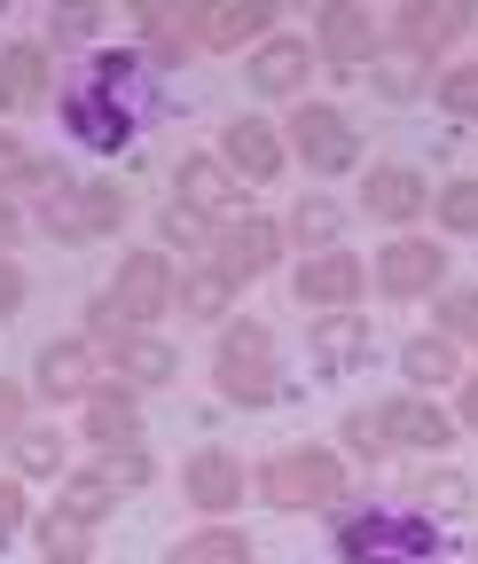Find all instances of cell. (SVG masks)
Here are the masks:
<instances>
[{"label": "cell", "instance_id": "6da1fadb", "mask_svg": "<svg viewBox=\"0 0 478 564\" xmlns=\"http://www.w3.org/2000/svg\"><path fill=\"white\" fill-rule=\"evenodd\" d=\"M157 110V63L142 47H102L79 63V79L63 87V126L79 150H126Z\"/></svg>", "mask_w": 478, "mask_h": 564}, {"label": "cell", "instance_id": "7a4b0ae2", "mask_svg": "<svg viewBox=\"0 0 478 564\" xmlns=\"http://www.w3.org/2000/svg\"><path fill=\"white\" fill-rule=\"evenodd\" d=\"M337 556L346 564H432L439 533L424 510H354L337 525Z\"/></svg>", "mask_w": 478, "mask_h": 564}, {"label": "cell", "instance_id": "3957f363", "mask_svg": "<svg viewBox=\"0 0 478 564\" xmlns=\"http://www.w3.org/2000/svg\"><path fill=\"white\" fill-rule=\"evenodd\" d=\"M259 494L275 510H329V502H346V470L322 447H291V455H275L259 470Z\"/></svg>", "mask_w": 478, "mask_h": 564}, {"label": "cell", "instance_id": "277c9868", "mask_svg": "<svg viewBox=\"0 0 478 564\" xmlns=\"http://www.w3.org/2000/svg\"><path fill=\"white\" fill-rule=\"evenodd\" d=\"M173 306V267H165V251H133L126 267H118V282H110V299H102V314H95V329H133V322H157Z\"/></svg>", "mask_w": 478, "mask_h": 564}, {"label": "cell", "instance_id": "5b68a950", "mask_svg": "<svg viewBox=\"0 0 478 564\" xmlns=\"http://www.w3.org/2000/svg\"><path fill=\"white\" fill-rule=\"evenodd\" d=\"M40 220H47V236H63V243H95V236H118V220H126V188L72 181V188H55V196L40 204Z\"/></svg>", "mask_w": 478, "mask_h": 564}, {"label": "cell", "instance_id": "8992f818", "mask_svg": "<svg viewBox=\"0 0 478 564\" xmlns=\"http://www.w3.org/2000/svg\"><path fill=\"white\" fill-rule=\"evenodd\" d=\"M220 392L236 408H267V400H275V369H267V329L259 322L228 329V345H220Z\"/></svg>", "mask_w": 478, "mask_h": 564}, {"label": "cell", "instance_id": "52a82bcc", "mask_svg": "<svg viewBox=\"0 0 478 564\" xmlns=\"http://www.w3.org/2000/svg\"><path fill=\"white\" fill-rule=\"evenodd\" d=\"M291 141H298V158H306L314 173H354V158H361V141H354V126L337 118L329 102H306V110L291 118Z\"/></svg>", "mask_w": 478, "mask_h": 564}, {"label": "cell", "instance_id": "ba28073f", "mask_svg": "<svg viewBox=\"0 0 478 564\" xmlns=\"http://www.w3.org/2000/svg\"><path fill=\"white\" fill-rule=\"evenodd\" d=\"M439 274H447V251H432L424 236H400L377 251V291H392V299H424Z\"/></svg>", "mask_w": 478, "mask_h": 564}, {"label": "cell", "instance_id": "9c48e42d", "mask_svg": "<svg viewBox=\"0 0 478 564\" xmlns=\"http://www.w3.org/2000/svg\"><path fill=\"white\" fill-rule=\"evenodd\" d=\"M361 299V259L354 251H314L298 267V306H329V314H346Z\"/></svg>", "mask_w": 478, "mask_h": 564}, {"label": "cell", "instance_id": "30bf717a", "mask_svg": "<svg viewBox=\"0 0 478 564\" xmlns=\"http://www.w3.org/2000/svg\"><path fill=\"white\" fill-rule=\"evenodd\" d=\"M275 251H283V236L267 228V220H236V228L213 243V267H220L228 282H259L267 267H275Z\"/></svg>", "mask_w": 478, "mask_h": 564}, {"label": "cell", "instance_id": "8fae6325", "mask_svg": "<svg viewBox=\"0 0 478 564\" xmlns=\"http://www.w3.org/2000/svg\"><path fill=\"white\" fill-rule=\"evenodd\" d=\"M322 63H329V70L377 63V24H369V9H329V17H322Z\"/></svg>", "mask_w": 478, "mask_h": 564}, {"label": "cell", "instance_id": "7c38bea8", "mask_svg": "<svg viewBox=\"0 0 478 564\" xmlns=\"http://www.w3.org/2000/svg\"><path fill=\"white\" fill-rule=\"evenodd\" d=\"M188 502H196V510H236V502H243V470H236L220 447L188 455Z\"/></svg>", "mask_w": 478, "mask_h": 564}, {"label": "cell", "instance_id": "4fadbf2b", "mask_svg": "<svg viewBox=\"0 0 478 564\" xmlns=\"http://www.w3.org/2000/svg\"><path fill=\"white\" fill-rule=\"evenodd\" d=\"M220 150H228V165L251 173V181H275V173H283V141L267 133L259 118H236V126L220 133Z\"/></svg>", "mask_w": 478, "mask_h": 564}, {"label": "cell", "instance_id": "5bb4252c", "mask_svg": "<svg viewBox=\"0 0 478 564\" xmlns=\"http://www.w3.org/2000/svg\"><path fill=\"white\" fill-rule=\"evenodd\" d=\"M377 423H384V447H447V415L432 400H392L377 408Z\"/></svg>", "mask_w": 478, "mask_h": 564}, {"label": "cell", "instance_id": "9a60e30c", "mask_svg": "<svg viewBox=\"0 0 478 564\" xmlns=\"http://www.w3.org/2000/svg\"><path fill=\"white\" fill-rule=\"evenodd\" d=\"M40 95H47V55L0 47V110H40Z\"/></svg>", "mask_w": 478, "mask_h": 564}, {"label": "cell", "instance_id": "2e32d148", "mask_svg": "<svg viewBox=\"0 0 478 564\" xmlns=\"http://www.w3.org/2000/svg\"><path fill=\"white\" fill-rule=\"evenodd\" d=\"M463 24H470L463 0H439V9H424V0H416V9L400 17V47H408V55H432V47H447Z\"/></svg>", "mask_w": 478, "mask_h": 564}, {"label": "cell", "instance_id": "e0dca14e", "mask_svg": "<svg viewBox=\"0 0 478 564\" xmlns=\"http://www.w3.org/2000/svg\"><path fill=\"white\" fill-rule=\"evenodd\" d=\"M251 87L259 95H298L306 87V40H267L251 55Z\"/></svg>", "mask_w": 478, "mask_h": 564}, {"label": "cell", "instance_id": "ac0fdd59", "mask_svg": "<svg viewBox=\"0 0 478 564\" xmlns=\"http://www.w3.org/2000/svg\"><path fill=\"white\" fill-rule=\"evenodd\" d=\"M87 377H95V345H87V337H63V345L40 352V392H47V400L87 392Z\"/></svg>", "mask_w": 478, "mask_h": 564}, {"label": "cell", "instance_id": "d6986e66", "mask_svg": "<svg viewBox=\"0 0 478 564\" xmlns=\"http://www.w3.org/2000/svg\"><path fill=\"white\" fill-rule=\"evenodd\" d=\"M369 212H377V220H416V212H424V173L377 165L369 173Z\"/></svg>", "mask_w": 478, "mask_h": 564}, {"label": "cell", "instance_id": "ffe728a7", "mask_svg": "<svg viewBox=\"0 0 478 564\" xmlns=\"http://www.w3.org/2000/svg\"><path fill=\"white\" fill-rule=\"evenodd\" d=\"M251 32H267V0H220V9L196 17V40L204 47H243Z\"/></svg>", "mask_w": 478, "mask_h": 564}, {"label": "cell", "instance_id": "44dd1931", "mask_svg": "<svg viewBox=\"0 0 478 564\" xmlns=\"http://www.w3.org/2000/svg\"><path fill=\"white\" fill-rule=\"evenodd\" d=\"M361 352H369V322L361 314H322L314 322V361L322 369H354Z\"/></svg>", "mask_w": 478, "mask_h": 564}, {"label": "cell", "instance_id": "7402d4cb", "mask_svg": "<svg viewBox=\"0 0 478 564\" xmlns=\"http://www.w3.org/2000/svg\"><path fill=\"white\" fill-rule=\"evenodd\" d=\"M369 79H377V95H392V102H416V95L432 87V70H424V55H408V47H377Z\"/></svg>", "mask_w": 478, "mask_h": 564}, {"label": "cell", "instance_id": "603a6c76", "mask_svg": "<svg viewBox=\"0 0 478 564\" xmlns=\"http://www.w3.org/2000/svg\"><path fill=\"white\" fill-rule=\"evenodd\" d=\"M181 204H188V212H228V204H236L228 165H220V158H188V165H181Z\"/></svg>", "mask_w": 478, "mask_h": 564}, {"label": "cell", "instance_id": "cb8c5ba5", "mask_svg": "<svg viewBox=\"0 0 478 564\" xmlns=\"http://www.w3.org/2000/svg\"><path fill=\"white\" fill-rule=\"evenodd\" d=\"M87 440H102L110 455H118V447H133V440H142V415H133V400L95 392V400H87Z\"/></svg>", "mask_w": 478, "mask_h": 564}, {"label": "cell", "instance_id": "d4e9b609", "mask_svg": "<svg viewBox=\"0 0 478 564\" xmlns=\"http://www.w3.org/2000/svg\"><path fill=\"white\" fill-rule=\"evenodd\" d=\"M0 188H47V196H55V188H72V181H63L47 158H32L24 141H9V133H0Z\"/></svg>", "mask_w": 478, "mask_h": 564}, {"label": "cell", "instance_id": "484cf974", "mask_svg": "<svg viewBox=\"0 0 478 564\" xmlns=\"http://www.w3.org/2000/svg\"><path fill=\"white\" fill-rule=\"evenodd\" d=\"M118 369H126L133 384H165V377H173V345L133 329V337H118Z\"/></svg>", "mask_w": 478, "mask_h": 564}, {"label": "cell", "instance_id": "4316f807", "mask_svg": "<svg viewBox=\"0 0 478 564\" xmlns=\"http://www.w3.org/2000/svg\"><path fill=\"white\" fill-rule=\"evenodd\" d=\"M400 369L416 377V384H447V377L463 369V361H455V337H416V345L400 352Z\"/></svg>", "mask_w": 478, "mask_h": 564}, {"label": "cell", "instance_id": "83f0119b", "mask_svg": "<svg viewBox=\"0 0 478 564\" xmlns=\"http://www.w3.org/2000/svg\"><path fill=\"white\" fill-rule=\"evenodd\" d=\"M173 564H251V541L243 533H196L173 549Z\"/></svg>", "mask_w": 478, "mask_h": 564}, {"label": "cell", "instance_id": "f1b7e54d", "mask_svg": "<svg viewBox=\"0 0 478 564\" xmlns=\"http://www.w3.org/2000/svg\"><path fill=\"white\" fill-rule=\"evenodd\" d=\"M110 510V486L102 478H72V486H63V502H55V518H72V525H95Z\"/></svg>", "mask_w": 478, "mask_h": 564}, {"label": "cell", "instance_id": "f546056e", "mask_svg": "<svg viewBox=\"0 0 478 564\" xmlns=\"http://www.w3.org/2000/svg\"><path fill=\"white\" fill-rule=\"evenodd\" d=\"M291 236L314 243V251H329V236H337V204H329V196H306V204L291 212Z\"/></svg>", "mask_w": 478, "mask_h": 564}, {"label": "cell", "instance_id": "4dcf8cb0", "mask_svg": "<svg viewBox=\"0 0 478 564\" xmlns=\"http://www.w3.org/2000/svg\"><path fill=\"white\" fill-rule=\"evenodd\" d=\"M142 32H150V63H173V55L188 47V24H181L173 9H142Z\"/></svg>", "mask_w": 478, "mask_h": 564}, {"label": "cell", "instance_id": "1f68e13d", "mask_svg": "<svg viewBox=\"0 0 478 564\" xmlns=\"http://www.w3.org/2000/svg\"><path fill=\"white\" fill-rule=\"evenodd\" d=\"M228 291H236V282H228L220 267H213V274H188V282H181V306H188V314H228Z\"/></svg>", "mask_w": 478, "mask_h": 564}, {"label": "cell", "instance_id": "d6a6232c", "mask_svg": "<svg viewBox=\"0 0 478 564\" xmlns=\"http://www.w3.org/2000/svg\"><path fill=\"white\" fill-rule=\"evenodd\" d=\"M439 220H447L455 236H478V181H447V188H439Z\"/></svg>", "mask_w": 478, "mask_h": 564}, {"label": "cell", "instance_id": "836d02e7", "mask_svg": "<svg viewBox=\"0 0 478 564\" xmlns=\"http://www.w3.org/2000/svg\"><path fill=\"white\" fill-rule=\"evenodd\" d=\"M55 463H63V440H55V432H17V470L47 478Z\"/></svg>", "mask_w": 478, "mask_h": 564}, {"label": "cell", "instance_id": "e575fe53", "mask_svg": "<svg viewBox=\"0 0 478 564\" xmlns=\"http://www.w3.org/2000/svg\"><path fill=\"white\" fill-rule=\"evenodd\" d=\"M439 102H447L455 118H478V63H463V70H447V79H439Z\"/></svg>", "mask_w": 478, "mask_h": 564}, {"label": "cell", "instance_id": "d590c367", "mask_svg": "<svg viewBox=\"0 0 478 564\" xmlns=\"http://www.w3.org/2000/svg\"><path fill=\"white\" fill-rule=\"evenodd\" d=\"M424 502H439V510H470V478H463V470L424 478Z\"/></svg>", "mask_w": 478, "mask_h": 564}, {"label": "cell", "instance_id": "8d00e7d4", "mask_svg": "<svg viewBox=\"0 0 478 564\" xmlns=\"http://www.w3.org/2000/svg\"><path fill=\"white\" fill-rule=\"evenodd\" d=\"M142 478H150V455H142V447H118V455L102 463V486H142Z\"/></svg>", "mask_w": 478, "mask_h": 564}, {"label": "cell", "instance_id": "74e56055", "mask_svg": "<svg viewBox=\"0 0 478 564\" xmlns=\"http://www.w3.org/2000/svg\"><path fill=\"white\" fill-rule=\"evenodd\" d=\"M346 440H354L361 455H384V423H377V408H361V415H346Z\"/></svg>", "mask_w": 478, "mask_h": 564}, {"label": "cell", "instance_id": "f35d334b", "mask_svg": "<svg viewBox=\"0 0 478 564\" xmlns=\"http://www.w3.org/2000/svg\"><path fill=\"white\" fill-rule=\"evenodd\" d=\"M439 314H447V329H455V337H478V291H455Z\"/></svg>", "mask_w": 478, "mask_h": 564}, {"label": "cell", "instance_id": "ab89813d", "mask_svg": "<svg viewBox=\"0 0 478 564\" xmlns=\"http://www.w3.org/2000/svg\"><path fill=\"white\" fill-rule=\"evenodd\" d=\"M165 236H173V243H204V220H196L188 204H165Z\"/></svg>", "mask_w": 478, "mask_h": 564}, {"label": "cell", "instance_id": "60d3db41", "mask_svg": "<svg viewBox=\"0 0 478 564\" xmlns=\"http://www.w3.org/2000/svg\"><path fill=\"white\" fill-rule=\"evenodd\" d=\"M17 525H24V494L0 478V541H17Z\"/></svg>", "mask_w": 478, "mask_h": 564}, {"label": "cell", "instance_id": "b9f144b4", "mask_svg": "<svg viewBox=\"0 0 478 564\" xmlns=\"http://www.w3.org/2000/svg\"><path fill=\"white\" fill-rule=\"evenodd\" d=\"M17 432H24V392L0 384V440H17Z\"/></svg>", "mask_w": 478, "mask_h": 564}, {"label": "cell", "instance_id": "7bdbcfd3", "mask_svg": "<svg viewBox=\"0 0 478 564\" xmlns=\"http://www.w3.org/2000/svg\"><path fill=\"white\" fill-rule=\"evenodd\" d=\"M87 32H95V9H63L55 17V40H87Z\"/></svg>", "mask_w": 478, "mask_h": 564}, {"label": "cell", "instance_id": "ee69618b", "mask_svg": "<svg viewBox=\"0 0 478 564\" xmlns=\"http://www.w3.org/2000/svg\"><path fill=\"white\" fill-rule=\"evenodd\" d=\"M17 299H24V274H17V259H0V314H17Z\"/></svg>", "mask_w": 478, "mask_h": 564}, {"label": "cell", "instance_id": "f6af8a7d", "mask_svg": "<svg viewBox=\"0 0 478 564\" xmlns=\"http://www.w3.org/2000/svg\"><path fill=\"white\" fill-rule=\"evenodd\" d=\"M463 423L478 432V377H470V392H463Z\"/></svg>", "mask_w": 478, "mask_h": 564}, {"label": "cell", "instance_id": "bcb514c9", "mask_svg": "<svg viewBox=\"0 0 478 564\" xmlns=\"http://www.w3.org/2000/svg\"><path fill=\"white\" fill-rule=\"evenodd\" d=\"M47 564H87V549H47Z\"/></svg>", "mask_w": 478, "mask_h": 564}, {"label": "cell", "instance_id": "7dc6e473", "mask_svg": "<svg viewBox=\"0 0 478 564\" xmlns=\"http://www.w3.org/2000/svg\"><path fill=\"white\" fill-rule=\"evenodd\" d=\"M9 236H17V212H9V204H0V243H9Z\"/></svg>", "mask_w": 478, "mask_h": 564}, {"label": "cell", "instance_id": "c3c4849f", "mask_svg": "<svg viewBox=\"0 0 478 564\" xmlns=\"http://www.w3.org/2000/svg\"><path fill=\"white\" fill-rule=\"evenodd\" d=\"M470 564H478V541H470Z\"/></svg>", "mask_w": 478, "mask_h": 564}]
</instances>
